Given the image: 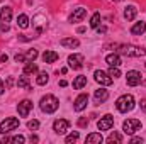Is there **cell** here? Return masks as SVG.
Segmentation results:
<instances>
[{
  "mask_svg": "<svg viewBox=\"0 0 146 144\" xmlns=\"http://www.w3.org/2000/svg\"><path fill=\"white\" fill-rule=\"evenodd\" d=\"M117 48H119L117 53L124 54L127 58H143V56H146L145 48H139V46H134V44H119Z\"/></svg>",
  "mask_w": 146,
  "mask_h": 144,
  "instance_id": "6da1fadb",
  "label": "cell"
},
{
  "mask_svg": "<svg viewBox=\"0 0 146 144\" xmlns=\"http://www.w3.org/2000/svg\"><path fill=\"white\" fill-rule=\"evenodd\" d=\"M39 107H41V110H42L44 114H53V112H56V110H58L60 102H58V98H56L54 95H46V97H42V98H41Z\"/></svg>",
  "mask_w": 146,
  "mask_h": 144,
  "instance_id": "7a4b0ae2",
  "label": "cell"
},
{
  "mask_svg": "<svg viewBox=\"0 0 146 144\" xmlns=\"http://www.w3.org/2000/svg\"><path fill=\"white\" fill-rule=\"evenodd\" d=\"M115 107H117V110H119V112H122V114L131 112V110L134 108V97H133L131 93L121 95V97L117 98V102H115Z\"/></svg>",
  "mask_w": 146,
  "mask_h": 144,
  "instance_id": "3957f363",
  "label": "cell"
},
{
  "mask_svg": "<svg viewBox=\"0 0 146 144\" xmlns=\"http://www.w3.org/2000/svg\"><path fill=\"white\" fill-rule=\"evenodd\" d=\"M141 120H138V119H127V120H124V124H122V131L126 132V134H129V136H133L136 131H139L141 129Z\"/></svg>",
  "mask_w": 146,
  "mask_h": 144,
  "instance_id": "277c9868",
  "label": "cell"
},
{
  "mask_svg": "<svg viewBox=\"0 0 146 144\" xmlns=\"http://www.w3.org/2000/svg\"><path fill=\"white\" fill-rule=\"evenodd\" d=\"M17 127H19V119H15V117H7V119L0 124V134H7V132L14 131V129H17Z\"/></svg>",
  "mask_w": 146,
  "mask_h": 144,
  "instance_id": "5b68a950",
  "label": "cell"
},
{
  "mask_svg": "<svg viewBox=\"0 0 146 144\" xmlns=\"http://www.w3.org/2000/svg\"><path fill=\"white\" fill-rule=\"evenodd\" d=\"M94 78H95V81L100 83L102 87H109L110 83H112V76H110L109 73L102 71V70H97V71L94 73Z\"/></svg>",
  "mask_w": 146,
  "mask_h": 144,
  "instance_id": "8992f818",
  "label": "cell"
},
{
  "mask_svg": "<svg viewBox=\"0 0 146 144\" xmlns=\"http://www.w3.org/2000/svg\"><path fill=\"white\" fill-rule=\"evenodd\" d=\"M126 81H127V85L129 87H138L141 81H143V78H141V73L136 71V70H131V71L126 73Z\"/></svg>",
  "mask_w": 146,
  "mask_h": 144,
  "instance_id": "52a82bcc",
  "label": "cell"
},
{
  "mask_svg": "<svg viewBox=\"0 0 146 144\" xmlns=\"http://www.w3.org/2000/svg\"><path fill=\"white\" fill-rule=\"evenodd\" d=\"M83 63H85V58L82 56V54H70L68 56V66L73 68V70H80L82 66H83Z\"/></svg>",
  "mask_w": 146,
  "mask_h": 144,
  "instance_id": "ba28073f",
  "label": "cell"
},
{
  "mask_svg": "<svg viewBox=\"0 0 146 144\" xmlns=\"http://www.w3.org/2000/svg\"><path fill=\"white\" fill-rule=\"evenodd\" d=\"M112 126H114V117H112L110 114H106V115L100 117V120L97 122L99 131H109V129H112Z\"/></svg>",
  "mask_w": 146,
  "mask_h": 144,
  "instance_id": "9c48e42d",
  "label": "cell"
},
{
  "mask_svg": "<svg viewBox=\"0 0 146 144\" xmlns=\"http://www.w3.org/2000/svg\"><path fill=\"white\" fill-rule=\"evenodd\" d=\"M68 129H70V122L66 119H58V120L53 122V131L56 134H65Z\"/></svg>",
  "mask_w": 146,
  "mask_h": 144,
  "instance_id": "30bf717a",
  "label": "cell"
},
{
  "mask_svg": "<svg viewBox=\"0 0 146 144\" xmlns=\"http://www.w3.org/2000/svg\"><path fill=\"white\" fill-rule=\"evenodd\" d=\"M87 104H88V95L87 93H80L76 98H75V104H73V108L76 110V112H82L83 108L87 107Z\"/></svg>",
  "mask_w": 146,
  "mask_h": 144,
  "instance_id": "8fae6325",
  "label": "cell"
},
{
  "mask_svg": "<svg viewBox=\"0 0 146 144\" xmlns=\"http://www.w3.org/2000/svg\"><path fill=\"white\" fill-rule=\"evenodd\" d=\"M31 110H33V102H31V100H27V98H26V100H22V102L17 105V112H19V115H21V117H27Z\"/></svg>",
  "mask_w": 146,
  "mask_h": 144,
  "instance_id": "7c38bea8",
  "label": "cell"
},
{
  "mask_svg": "<svg viewBox=\"0 0 146 144\" xmlns=\"http://www.w3.org/2000/svg\"><path fill=\"white\" fill-rule=\"evenodd\" d=\"M107 98H109V92H107L106 88H99V90H95V93H94V100H95L97 105L104 104Z\"/></svg>",
  "mask_w": 146,
  "mask_h": 144,
  "instance_id": "4fadbf2b",
  "label": "cell"
},
{
  "mask_svg": "<svg viewBox=\"0 0 146 144\" xmlns=\"http://www.w3.org/2000/svg\"><path fill=\"white\" fill-rule=\"evenodd\" d=\"M102 141H104V137H102L100 132H92V134H88L85 137V143L87 144H100Z\"/></svg>",
  "mask_w": 146,
  "mask_h": 144,
  "instance_id": "5bb4252c",
  "label": "cell"
},
{
  "mask_svg": "<svg viewBox=\"0 0 146 144\" xmlns=\"http://www.w3.org/2000/svg\"><path fill=\"white\" fill-rule=\"evenodd\" d=\"M85 15H87V10L80 7V9H76L72 15H70V19H68V20H70V22H80V20H82Z\"/></svg>",
  "mask_w": 146,
  "mask_h": 144,
  "instance_id": "9a60e30c",
  "label": "cell"
},
{
  "mask_svg": "<svg viewBox=\"0 0 146 144\" xmlns=\"http://www.w3.org/2000/svg\"><path fill=\"white\" fill-rule=\"evenodd\" d=\"M106 63L109 66H121V58H119L117 53H110V54L106 56Z\"/></svg>",
  "mask_w": 146,
  "mask_h": 144,
  "instance_id": "2e32d148",
  "label": "cell"
},
{
  "mask_svg": "<svg viewBox=\"0 0 146 144\" xmlns=\"http://www.w3.org/2000/svg\"><path fill=\"white\" fill-rule=\"evenodd\" d=\"M42 61L44 63H56L58 61V53H54V51H44L42 53Z\"/></svg>",
  "mask_w": 146,
  "mask_h": 144,
  "instance_id": "e0dca14e",
  "label": "cell"
},
{
  "mask_svg": "<svg viewBox=\"0 0 146 144\" xmlns=\"http://www.w3.org/2000/svg\"><path fill=\"white\" fill-rule=\"evenodd\" d=\"M61 46L73 49V48H78V46H80V41L75 39V37H65V39H61Z\"/></svg>",
  "mask_w": 146,
  "mask_h": 144,
  "instance_id": "ac0fdd59",
  "label": "cell"
},
{
  "mask_svg": "<svg viewBox=\"0 0 146 144\" xmlns=\"http://www.w3.org/2000/svg\"><path fill=\"white\" fill-rule=\"evenodd\" d=\"M136 14H138V9H136L134 5H129V7H126V10H124V19H126V20H134V19H136Z\"/></svg>",
  "mask_w": 146,
  "mask_h": 144,
  "instance_id": "d6986e66",
  "label": "cell"
},
{
  "mask_svg": "<svg viewBox=\"0 0 146 144\" xmlns=\"http://www.w3.org/2000/svg\"><path fill=\"white\" fill-rule=\"evenodd\" d=\"M10 19H12V9L10 7H3L2 10H0V22H10Z\"/></svg>",
  "mask_w": 146,
  "mask_h": 144,
  "instance_id": "ffe728a7",
  "label": "cell"
},
{
  "mask_svg": "<svg viewBox=\"0 0 146 144\" xmlns=\"http://www.w3.org/2000/svg\"><path fill=\"white\" fill-rule=\"evenodd\" d=\"M145 31H146V22H136L131 27V34H134V36H141Z\"/></svg>",
  "mask_w": 146,
  "mask_h": 144,
  "instance_id": "44dd1931",
  "label": "cell"
},
{
  "mask_svg": "<svg viewBox=\"0 0 146 144\" xmlns=\"http://www.w3.org/2000/svg\"><path fill=\"white\" fill-rule=\"evenodd\" d=\"M85 85H87V76H85V75H80V76H76V78L73 80V88H75V90H82Z\"/></svg>",
  "mask_w": 146,
  "mask_h": 144,
  "instance_id": "7402d4cb",
  "label": "cell"
},
{
  "mask_svg": "<svg viewBox=\"0 0 146 144\" xmlns=\"http://www.w3.org/2000/svg\"><path fill=\"white\" fill-rule=\"evenodd\" d=\"M17 26H19L21 29H27V27H29V17H27L26 14H21V15L17 17Z\"/></svg>",
  "mask_w": 146,
  "mask_h": 144,
  "instance_id": "603a6c76",
  "label": "cell"
},
{
  "mask_svg": "<svg viewBox=\"0 0 146 144\" xmlns=\"http://www.w3.org/2000/svg\"><path fill=\"white\" fill-rule=\"evenodd\" d=\"M17 87H19V88H24V90H31V83H29L27 76H19V80H17Z\"/></svg>",
  "mask_w": 146,
  "mask_h": 144,
  "instance_id": "cb8c5ba5",
  "label": "cell"
},
{
  "mask_svg": "<svg viewBox=\"0 0 146 144\" xmlns=\"http://www.w3.org/2000/svg\"><path fill=\"white\" fill-rule=\"evenodd\" d=\"M49 81V75L46 71H41L39 75H37V78H36V83L37 85H46Z\"/></svg>",
  "mask_w": 146,
  "mask_h": 144,
  "instance_id": "d4e9b609",
  "label": "cell"
},
{
  "mask_svg": "<svg viewBox=\"0 0 146 144\" xmlns=\"http://www.w3.org/2000/svg\"><path fill=\"white\" fill-rule=\"evenodd\" d=\"M37 73V65L33 61V63H27L26 66H24V75H34Z\"/></svg>",
  "mask_w": 146,
  "mask_h": 144,
  "instance_id": "484cf974",
  "label": "cell"
},
{
  "mask_svg": "<svg viewBox=\"0 0 146 144\" xmlns=\"http://www.w3.org/2000/svg\"><path fill=\"white\" fill-rule=\"evenodd\" d=\"M37 54H39L37 49H29V51L26 53V63H33V61L37 58Z\"/></svg>",
  "mask_w": 146,
  "mask_h": 144,
  "instance_id": "4316f807",
  "label": "cell"
},
{
  "mask_svg": "<svg viewBox=\"0 0 146 144\" xmlns=\"http://www.w3.org/2000/svg\"><path fill=\"white\" fill-rule=\"evenodd\" d=\"M99 26H100V14H99V12H95V14L92 15V19H90V27L97 29Z\"/></svg>",
  "mask_w": 146,
  "mask_h": 144,
  "instance_id": "83f0119b",
  "label": "cell"
},
{
  "mask_svg": "<svg viewBox=\"0 0 146 144\" xmlns=\"http://www.w3.org/2000/svg\"><path fill=\"white\" fill-rule=\"evenodd\" d=\"M107 143H122V136L119 132H110V136L107 137Z\"/></svg>",
  "mask_w": 146,
  "mask_h": 144,
  "instance_id": "f1b7e54d",
  "label": "cell"
},
{
  "mask_svg": "<svg viewBox=\"0 0 146 144\" xmlns=\"http://www.w3.org/2000/svg\"><path fill=\"white\" fill-rule=\"evenodd\" d=\"M78 137H80V134L75 131V132H72V134H68V136H66L65 143H66V144H73V143H76V141H78Z\"/></svg>",
  "mask_w": 146,
  "mask_h": 144,
  "instance_id": "f546056e",
  "label": "cell"
},
{
  "mask_svg": "<svg viewBox=\"0 0 146 144\" xmlns=\"http://www.w3.org/2000/svg\"><path fill=\"white\" fill-rule=\"evenodd\" d=\"M109 75L112 76V78H119V76H121V71H119V66H110Z\"/></svg>",
  "mask_w": 146,
  "mask_h": 144,
  "instance_id": "4dcf8cb0",
  "label": "cell"
},
{
  "mask_svg": "<svg viewBox=\"0 0 146 144\" xmlns=\"http://www.w3.org/2000/svg\"><path fill=\"white\" fill-rule=\"evenodd\" d=\"M27 127H29L31 131H37V129H39V120H29V122H27Z\"/></svg>",
  "mask_w": 146,
  "mask_h": 144,
  "instance_id": "1f68e13d",
  "label": "cell"
},
{
  "mask_svg": "<svg viewBox=\"0 0 146 144\" xmlns=\"http://www.w3.org/2000/svg\"><path fill=\"white\" fill-rule=\"evenodd\" d=\"M26 141L24 136H15V137H10V143H17V144H22Z\"/></svg>",
  "mask_w": 146,
  "mask_h": 144,
  "instance_id": "d6a6232c",
  "label": "cell"
},
{
  "mask_svg": "<svg viewBox=\"0 0 146 144\" xmlns=\"http://www.w3.org/2000/svg\"><path fill=\"white\" fill-rule=\"evenodd\" d=\"M15 61L17 63H26V54H15Z\"/></svg>",
  "mask_w": 146,
  "mask_h": 144,
  "instance_id": "836d02e7",
  "label": "cell"
},
{
  "mask_svg": "<svg viewBox=\"0 0 146 144\" xmlns=\"http://www.w3.org/2000/svg\"><path fill=\"white\" fill-rule=\"evenodd\" d=\"M78 126H80V127L88 126V119H85V117H83V119H80V120H78Z\"/></svg>",
  "mask_w": 146,
  "mask_h": 144,
  "instance_id": "e575fe53",
  "label": "cell"
},
{
  "mask_svg": "<svg viewBox=\"0 0 146 144\" xmlns=\"http://www.w3.org/2000/svg\"><path fill=\"white\" fill-rule=\"evenodd\" d=\"M139 143H143L141 137H131V144H139Z\"/></svg>",
  "mask_w": 146,
  "mask_h": 144,
  "instance_id": "d590c367",
  "label": "cell"
},
{
  "mask_svg": "<svg viewBox=\"0 0 146 144\" xmlns=\"http://www.w3.org/2000/svg\"><path fill=\"white\" fill-rule=\"evenodd\" d=\"M139 107H141V110L146 114V98H143V100L139 102Z\"/></svg>",
  "mask_w": 146,
  "mask_h": 144,
  "instance_id": "8d00e7d4",
  "label": "cell"
},
{
  "mask_svg": "<svg viewBox=\"0 0 146 144\" xmlns=\"http://www.w3.org/2000/svg\"><path fill=\"white\" fill-rule=\"evenodd\" d=\"M97 32H99V34H104V32H107V27H100V26H99V27H97Z\"/></svg>",
  "mask_w": 146,
  "mask_h": 144,
  "instance_id": "74e56055",
  "label": "cell"
},
{
  "mask_svg": "<svg viewBox=\"0 0 146 144\" xmlns=\"http://www.w3.org/2000/svg\"><path fill=\"white\" fill-rule=\"evenodd\" d=\"M0 31H2V32H3V31L7 32V31H9V26H7V24L3 22V24H2V27H0Z\"/></svg>",
  "mask_w": 146,
  "mask_h": 144,
  "instance_id": "f35d334b",
  "label": "cell"
},
{
  "mask_svg": "<svg viewBox=\"0 0 146 144\" xmlns=\"http://www.w3.org/2000/svg\"><path fill=\"white\" fill-rule=\"evenodd\" d=\"M7 59H9L7 54H2V56H0V61H2V63H7Z\"/></svg>",
  "mask_w": 146,
  "mask_h": 144,
  "instance_id": "ab89813d",
  "label": "cell"
},
{
  "mask_svg": "<svg viewBox=\"0 0 146 144\" xmlns=\"http://www.w3.org/2000/svg\"><path fill=\"white\" fill-rule=\"evenodd\" d=\"M3 92H5V85H3V81L0 80V95H2Z\"/></svg>",
  "mask_w": 146,
  "mask_h": 144,
  "instance_id": "60d3db41",
  "label": "cell"
},
{
  "mask_svg": "<svg viewBox=\"0 0 146 144\" xmlns=\"http://www.w3.org/2000/svg\"><path fill=\"white\" fill-rule=\"evenodd\" d=\"M66 85H68V81H66V80H61V81H60V87H66Z\"/></svg>",
  "mask_w": 146,
  "mask_h": 144,
  "instance_id": "b9f144b4",
  "label": "cell"
},
{
  "mask_svg": "<svg viewBox=\"0 0 146 144\" xmlns=\"http://www.w3.org/2000/svg\"><path fill=\"white\" fill-rule=\"evenodd\" d=\"M0 143H2V144H5V143H10V137H3V139H2Z\"/></svg>",
  "mask_w": 146,
  "mask_h": 144,
  "instance_id": "7bdbcfd3",
  "label": "cell"
},
{
  "mask_svg": "<svg viewBox=\"0 0 146 144\" xmlns=\"http://www.w3.org/2000/svg\"><path fill=\"white\" fill-rule=\"evenodd\" d=\"M31 143H37V137H36V136H31Z\"/></svg>",
  "mask_w": 146,
  "mask_h": 144,
  "instance_id": "ee69618b",
  "label": "cell"
},
{
  "mask_svg": "<svg viewBox=\"0 0 146 144\" xmlns=\"http://www.w3.org/2000/svg\"><path fill=\"white\" fill-rule=\"evenodd\" d=\"M141 83H143V85H145V87H146V80H143V81H141Z\"/></svg>",
  "mask_w": 146,
  "mask_h": 144,
  "instance_id": "f6af8a7d",
  "label": "cell"
},
{
  "mask_svg": "<svg viewBox=\"0 0 146 144\" xmlns=\"http://www.w3.org/2000/svg\"><path fill=\"white\" fill-rule=\"evenodd\" d=\"M112 2H121V0H112Z\"/></svg>",
  "mask_w": 146,
  "mask_h": 144,
  "instance_id": "bcb514c9",
  "label": "cell"
},
{
  "mask_svg": "<svg viewBox=\"0 0 146 144\" xmlns=\"http://www.w3.org/2000/svg\"><path fill=\"white\" fill-rule=\"evenodd\" d=\"M0 2H2V0H0Z\"/></svg>",
  "mask_w": 146,
  "mask_h": 144,
  "instance_id": "7dc6e473",
  "label": "cell"
},
{
  "mask_svg": "<svg viewBox=\"0 0 146 144\" xmlns=\"http://www.w3.org/2000/svg\"><path fill=\"white\" fill-rule=\"evenodd\" d=\"M145 66H146V65H145Z\"/></svg>",
  "mask_w": 146,
  "mask_h": 144,
  "instance_id": "c3c4849f",
  "label": "cell"
}]
</instances>
